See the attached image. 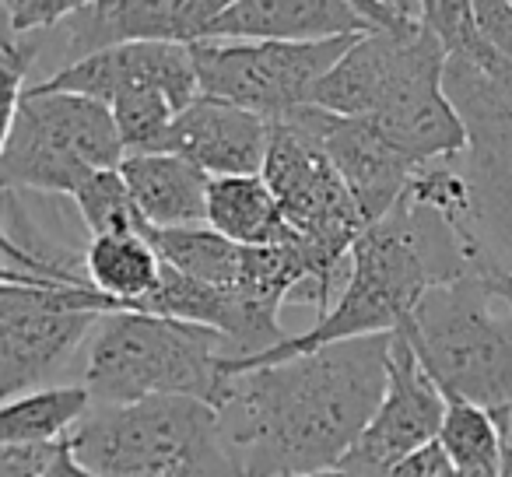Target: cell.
I'll return each mask as SVG.
<instances>
[{"instance_id":"obj_15","label":"cell","mask_w":512,"mask_h":477,"mask_svg":"<svg viewBox=\"0 0 512 477\" xmlns=\"http://www.w3.org/2000/svg\"><path fill=\"white\" fill-rule=\"evenodd\" d=\"M355 0H235L204 43H323L362 36Z\"/></svg>"},{"instance_id":"obj_19","label":"cell","mask_w":512,"mask_h":477,"mask_svg":"<svg viewBox=\"0 0 512 477\" xmlns=\"http://www.w3.org/2000/svg\"><path fill=\"white\" fill-rule=\"evenodd\" d=\"M144 239L155 246L162 264L172 271L186 274V278L200 281V285H214L235 292L242 278V264H246V246H235L232 239L218 235L214 228H148L144 225Z\"/></svg>"},{"instance_id":"obj_32","label":"cell","mask_w":512,"mask_h":477,"mask_svg":"<svg viewBox=\"0 0 512 477\" xmlns=\"http://www.w3.org/2000/svg\"><path fill=\"white\" fill-rule=\"evenodd\" d=\"M505 446L512 449V414H509V425H505Z\"/></svg>"},{"instance_id":"obj_29","label":"cell","mask_w":512,"mask_h":477,"mask_svg":"<svg viewBox=\"0 0 512 477\" xmlns=\"http://www.w3.org/2000/svg\"><path fill=\"white\" fill-rule=\"evenodd\" d=\"M281 477H355L344 467H330V470H313V474H281Z\"/></svg>"},{"instance_id":"obj_12","label":"cell","mask_w":512,"mask_h":477,"mask_svg":"<svg viewBox=\"0 0 512 477\" xmlns=\"http://www.w3.org/2000/svg\"><path fill=\"white\" fill-rule=\"evenodd\" d=\"M285 120L320 141V148L348 183L365 225L383 221L400 204L418 172V165L369 116H337L320 106H302Z\"/></svg>"},{"instance_id":"obj_30","label":"cell","mask_w":512,"mask_h":477,"mask_svg":"<svg viewBox=\"0 0 512 477\" xmlns=\"http://www.w3.org/2000/svg\"><path fill=\"white\" fill-rule=\"evenodd\" d=\"M495 285V281H491ZM498 292H502V299H505V306H509V313H512V285H495Z\"/></svg>"},{"instance_id":"obj_7","label":"cell","mask_w":512,"mask_h":477,"mask_svg":"<svg viewBox=\"0 0 512 477\" xmlns=\"http://www.w3.org/2000/svg\"><path fill=\"white\" fill-rule=\"evenodd\" d=\"M120 130L106 102L67 92H29L4 123L0 176L8 190L74 197L95 172L120 169Z\"/></svg>"},{"instance_id":"obj_25","label":"cell","mask_w":512,"mask_h":477,"mask_svg":"<svg viewBox=\"0 0 512 477\" xmlns=\"http://www.w3.org/2000/svg\"><path fill=\"white\" fill-rule=\"evenodd\" d=\"M64 442H11L0 446V477H46L64 453Z\"/></svg>"},{"instance_id":"obj_6","label":"cell","mask_w":512,"mask_h":477,"mask_svg":"<svg viewBox=\"0 0 512 477\" xmlns=\"http://www.w3.org/2000/svg\"><path fill=\"white\" fill-rule=\"evenodd\" d=\"M404 334L446 400L488 411L505 435L512 414V313L502 292L474 274L439 285L421 299Z\"/></svg>"},{"instance_id":"obj_26","label":"cell","mask_w":512,"mask_h":477,"mask_svg":"<svg viewBox=\"0 0 512 477\" xmlns=\"http://www.w3.org/2000/svg\"><path fill=\"white\" fill-rule=\"evenodd\" d=\"M477 25L484 39L495 46V53L512 67V4L509 0H477L474 4Z\"/></svg>"},{"instance_id":"obj_9","label":"cell","mask_w":512,"mask_h":477,"mask_svg":"<svg viewBox=\"0 0 512 477\" xmlns=\"http://www.w3.org/2000/svg\"><path fill=\"white\" fill-rule=\"evenodd\" d=\"M362 36L323 43H197L190 50L200 95L278 123L295 109L313 106L320 81Z\"/></svg>"},{"instance_id":"obj_24","label":"cell","mask_w":512,"mask_h":477,"mask_svg":"<svg viewBox=\"0 0 512 477\" xmlns=\"http://www.w3.org/2000/svg\"><path fill=\"white\" fill-rule=\"evenodd\" d=\"M81 0H4L0 4V32L11 36H43L64 25L78 11Z\"/></svg>"},{"instance_id":"obj_23","label":"cell","mask_w":512,"mask_h":477,"mask_svg":"<svg viewBox=\"0 0 512 477\" xmlns=\"http://www.w3.org/2000/svg\"><path fill=\"white\" fill-rule=\"evenodd\" d=\"M74 211L81 218V228L88 239H102V235H144V218L137 214L134 197L127 190V179L120 169L95 172L85 186L71 197Z\"/></svg>"},{"instance_id":"obj_18","label":"cell","mask_w":512,"mask_h":477,"mask_svg":"<svg viewBox=\"0 0 512 477\" xmlns=\"http://www.w3.org/2000/svg\"><path fill=\"white\" fill-rule=\"evenodd\" d=\"M162 257L137 232L88 239V281L95 292L116 302V313H127L134 302L148 299L162 281Z\"/></svg>"},{"instance_id":"obj_20","label":"cell","mask_w":512,"mask_h":477,"mask_svg":"<svg viewBox=\"0 0 512 477\" xmlns=\"http://www.w3.org/2000/svg\"><path fill=\"white\" fill-rule=\"evenodd\" d=\"M92 411L95 400L81 383H60L25 393V397L4 404L0 446H11V442H64Z\"/></svg>"},{"instance_id":"obj_27","label":"cell","mask_w":512,"mask_h":477,"mask_svg":"<svg viewBox=\"0 0 512 477\" xmlns=\"http://www.w3.org/2000/svg\"><path fill=\"white\" fill-rule=\"evenodd\" d=\"M449 470V460L446 453H442L439 442H432V446H425L421 453L407 456V460L393 463L390 470H383L379 477H442Z\"/></svg>"},{"instance_id":"obj_3","label":"cell","mask_w":512,"mask_h":477,"mask_svg":"<svg viewBox=\"0 0 512 477\" xmlns=\"http://www.w3.org/2000/svg\"><path fill=\"white\" fill-rule=\"evenodd\" d=\"M446 95L467 127L470 207L456 232L470 274L512 285V67L481 36L446 57Z\"/></svg>"},{"instance_id":"obj_11","label":"cell","mask_w":512,"mask_h":477,"mask_svg":"<svg viewBox=\"0 0 512 477\" xmlns=\"http://www.w3.org/2000/svg\"><path fill=\"white\" fill-rule=\"evenodd\" d=\"M446 393L435 386V379L418 362L411 337L404 330L393 334L390 348V386L372 414L369 428L355 442L341 467L355 477H379L393 463L421 453L425 446L439 442V432L446 425Z\"/></svg>"},{"instance_id":"obj_28","label":"cell","mask_w":512,"mask_h":477,"mask_svg":"<svg viewBox=\"0 0 512 477\" xmlns=\"http://www.w3.org/2000/svg\"><path fill=\"white\" fill-rule=\"evenodd\" d=\"M46 477H99L95 470H88V467H81L78 460H74V453H71V442L64 446V453H60V460L53 463V470Z\"/></svg>"},{"instance_id":"obj_2","label":"cell","mask_w":512,"mask_h":477,"mask_svg":"<svg viewBox=\"0 0 512 477\" xmlns=\"http://www.w3.org/2000/svg\"><path fill=\"white\" fill-rule=\"evenodd\" d=\"M467 274L470 260L460 232L449 225L442 211L404 193L400 204L383 221L365 228L355 243L348 288L334 302V309L267 355H256L239 365L225 362V376L288 362V358L309 355L327 344L397 334L414 320L421 299L432 288L460 281Z\"/></svg>"},{"instance_id":"obj_31","label":"cell","mask_w":512,"mask_h":477,"mask_svg":"<svg viewBox=\"0 0 512 477\" xmlns=\"http://www.w3.org/2000/svg\"><path fill=\"white\" fill-rule=\"evenodd\" d=\"M502 477H512V449L505 446V463H502Z\"/></svg>"},{"instance_id":"obj_10","label":"cell","mask_w":512,"mask_h":477,"mask_svg":"<svg viewBox=\"0 0 512 477\" xmlns=\"http://www.w3.org/2000/svg\"><path fill=\"white\" fill-rule=\"evenodd\" d=\"M225 0H102L85 4L39 36L36 85L64 74L67 67L130 43H176L197 46L207 39L211 25L225 15ZM32 85V88H36Z\"/></svg>"},{"instance_id":"obj_8","label":"cell","mask_w":512,"mask_h":477,"mask_svg":"<svg viewBox=\"0 0 512 477\" xmlns=\"http://www.w3.org/2000/svg\"><path fill=\"white\" fill-rule=\"evenodd\" d=\"M116 302L95 288L0 285V393L4 404L57 386Z\"/></svg>"},{"instance_id":"obj_13","label":"cell","mask_w":512,"mask_h":477,"mask_svg":"<svg viewBox=\"0 0 512 477\" xmlns=\"http://www.w3.org/2000/svg\"><path fill=\"white\" fill-rule=\"evenodd\" d=\"M137 88H158L183 113L200 99V78L190 46L176 43H130L116 50L95 53L64 74L36 85V92H67L113 106L120 95Z\"/></svg>"},{"instance_id":"obj_4","label":"cell","mask_w":512,"mask_h":477,"mask_svg":"<svg viewBox=\"0 0 512 477\" xmlns=\"http://www.w3.org/2000/svg\"><path fill=\"white\" fill-rule=\"evenodd\" d=\"M225 334L144 313H109L81 355V386L95 407L190 397L221 407L228 390Z\"/></svg>"},{"instance_id":"obj_16","label":"cell","mask_w":512,"mask_h":477,"mask_svg":"<svg viewBox=\"0 0 512 477\" xmlns=\"http://www.w3.org/2000/svg\"><path fill=\"white\" fill-rule=\"evenodd\" d=\"M137 214L148 228L207 225L211 176L179 155H141L120 165Z\"/></svg>"},{"instance_id":"obj_21","label":"cell","mask_w":512,"mask_h":477,"mask_svg":"<svg viewBox=\"0 0 512 477\" xmlns=\"http://www.w3.org/2000/svg\"><path fill=\"white\" fill-rule=\"evenodd\" d=\"M439 446L456 474L460 470H498L505 463V435L498 421L467 400H449Z\"/></svg>"},{"instance_id":"obj_5","label":"cell","mask_w":512,"mask_h":477,"mask_svg":"<svg viewBox=\"0 0 512 477\" xmlns=\"http://www.w3.org/2000/svg\"><path fill=\"white\" fill-rule=\"evenodd\" d=\"M67 442L99 477H246L221 411L190 397L95 407Z\"/></svg>"},{"instance_id":"obj_33","label":"cell","mask_w":512,"mask_h":477,"mask_svg":"<svg viewBox=\"0 0 512 477\" xmlns=\"http://www.w3.org/2000/svg\"><path fill=\"white\" fill-rule=\"evenodd\" d=\"M442 477H453V470H446V474H442Z\"/></svg>"},{"instance_id":"obj_14","label":"cell","mask_w":512,"mask_h":477,"mask_svg":"<svg viewBox=\"0 0 512 477\" xmlns=\"http://www.w3.org/2000/svg\"><path fill=\"white\" fill-rule=\"evenodd\" d=\"M271 130L274 123L264 116L200 95L190 109L176 116L165 155L186 158L211 179L264 176Z\"/></svg>"},{"instance_id":"obj_1","label":"cell","mask_w":512,"mask_h":477,"mask_svg":"<svg viewBox=\"0 0 512 477\" xmlns=\"http://www.w3.org/2000/svg\"><path fill=\"white\" fill-rule=\"evenodd\" d=\"M390 348L376 334L235 372L218 411L246 477L341 467L386 397Z\"/></svg>"},{"instance_id":"obj_22","label":"cell","mask_w":512,"mask_h":477,"mask_svg":"<svg viewBox=\"0 0 512 477\" xmlns=\"http://www.w3.org/2000/svg\"><path fill=\"white\" fill-rule=\"evenodd\" d=\"M113 120L120 130L123 155L141 158V155H165L169 148V134L176 127L179 109L172 99L158 88H137L113 102Z\"/></svg>"},{"instance_id":"obj_17","label":"cell","mask_w":512,"mask_h":477,"mask_svg":"<svg viewBox=\"0 0 512 477\" xmlns=\"http://www.w3.org/2000/svg\"><path fill=\"white\" fill-rule=\"evenodd\" d=\"M207 228L235 246H285L299 235L288 228L281 204L264 176H221L207 193Z\"/></svg>"}]
</instances>
